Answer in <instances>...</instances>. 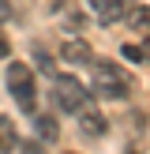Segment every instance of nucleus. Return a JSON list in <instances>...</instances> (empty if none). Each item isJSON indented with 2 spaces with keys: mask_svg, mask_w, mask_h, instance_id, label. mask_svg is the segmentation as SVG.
<instances>
[{
  "mask_svg": "<svg viewBox=\"0 0 150 154\" xmlns=\"http://www.w3.org/2000/svg\"><path fill=\"white\" fill-rule=\"evenodd\" d=\"M0 57H8V42H4V38H0Z\"/></svg>",
  "mask_w": 150,
  "mask_h": 154,
  "instance_id": "11",
  "label": "nucleus"
},
{
  "mask_svg": "<svg viewBox=\"0 0 150 154\" xmlns=\"http://www.w3.org/2000/svg\"><path fill=\"white\" fill-rule=\"evenodd\" d=\"M19 147V132H15V120L0 113V154H11Z\"/></svg>",
  "mask_w": 150,
  "mask_h": 154,
  "instance_id": "7",
  "label": "nucleus"
},
{
  "mask_svg": "<svg viewBox=\"0 0 150 154\" xmlns=\"http://www.w3.org/2000/svg\"><path fill=\"white\" fill-rule=\"evenodd\" d=\"M4 83H8V94L15 98V105H19L22 113H34V105H38V83H34V68L30 64H8V75H4Z\"/></svg>",
  "mask_w": 150,
  "mask_h": 154,
  "instance_id": "2",
  "label": "nucleus"
},
{
  "mask_svg": "<svg viewBox=\"0 0 150 154\" xmlns=\"http://www.w3.org/2000/svg\"><path fill=\"white\" fill-rule=\"evenodd\" d=\"M105 128H109V124H105V117H101V113H94V109L79 113V132L86 135V139H101V135H105Z\"/></svg>",
  "mask_w": 150,
  "mask_h": 154,
  "instance_id": "6",
  "label": "nucleus"
},
{
  "mask_svg": "<svg viewBox=\"0 0 150 154\" xmlns=\"http://www.w3.org/2000/svg\"><path fill=\"white\" fill-rule=\"evenodd\" d=\"M90 11L98 15V23H120L128 19V11H131V0H90Z\"/></svg>",
  "mask_w": 150,
  "mask_h": 154,
  "instance_id": "4",
  "label": "nucleus"
},
{
  "mask_svg": "<svg viewBox=\"0 0 150 154\" xmlns=\"http://www.w3.org/2000/svg\"><path fill=\"white\" fill-rule=\"evenodd\" d=\"M139 45H142V57L150 60V38H146V42H139Z\"/></svg>",
  "mask_w": 150,
  "mask_h": 154,
  "instance_id": "10",
  "label": "nucleus"
},
{
  "mask_svg": "<svg viewBox=\"0 0 150 154\" xmlns=\"http://www.w3.org/2000/svg\"><path fill=\"white\" fill-rule=\"evenodd\" d=\"M124 57H128V60H146V57H142V45H139V42H135V45H124Z\"/></svg>",
  "mask_w": 150,
  "mask_h": 154,
  "instance_id": "9",
  "label": "nucleus"
},
{
  "mask_svg": "<svg viewBox=\"0 0 150 154\" xmlns=\"http://www.w3.org/2000/svg\"><path fill=\"white\" fill-rule=\"evenodd\" d=\"M90 90L105 102H124L131 94V75L112 60H90Z\"/></svg>",
  "mask_w": 150,
  "mask_h": 154,
  "instance_id": "1",
  "label": "nucleus"
},
{
  "mask_svg": "<svg viewBox=\"0 0 150 154\" xmlns=\"http://www.w3.org/2000/svg\"><path fill=\"white\" fill-rule=\"evenodd\" d=\"M52 102H56L64 113H75V117H79V113L90 109V90L82 87L75 75L64 72V75H52Z\"/></svg>",
  "mask_w": 150,
  "mask_h": 154,
  "instance_id": "3",
  "label": "nucleus"
},
{
  "mask_svg": "<svg viewBox=\"0 0 150 154\" xmlns=\"http://www.w3.org/2000/svg\"><path fill=\"white\" fill-rule=\"evenodd\" d=\"M34 128H38V139H41V143H56L60 139L56 117H34Z\"/></svg>",
  "mask_w": 150,
  "mask_h": 154,
  "instance_id": "8",
  "label": "nucleus"
},
{
  "mask_svg": "<svg viewBox=\"0 0 150 154\" xmlns=\"http://www.w3.org/2000/svg\"><path fill=\"white\" fill-rule=\"evenodd\" d=\"M60 57H64L68 64H90L94 53H90V45L82 42V38H68V42L60 45Z\"/></svg>",
  "mask_w": 150,
  "mask_h": 154,
  "instance_id": "5",
  "label": "nucleus"
}]
</instances>
